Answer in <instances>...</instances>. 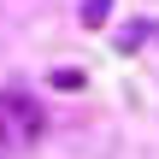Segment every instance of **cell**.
<instances>
[{
  "mask_svg": "<svg viewBox=\"0 0 159 159\" xmlns=\"http://www.w3.org/2000/svg\"><path fill=\"white\" fill-rule=\"evenodd\" d=\"M41 106L30 100V94H18V89H6L0 94V153H12V148H30L35 136H41Z\"/></svg>",
  "mask_w": 159,
  "mask_h": 159,
  "instance_id": "1",
  "label": "cell"
},
{
  "mask_svg": "<svg viewBox=\"0 0 159 159\" xmlns=\"http://www.w3.org/2000/svg\"><path fill=\"white\" fill-rule=\"evenodd\" d=\"M106 18H112V0H83V24L89 30H100Z\"/></svg>",
  "mask_w": 159,
  "mask_h": 159,
  "instance_id": "2",
  "label": "cell"
},
{
  "mask_svg": "<svg viewBox=\"0 0 159 159\" xmlns=\"http://www.w3.org/2000/svg\"><path fill=\"white\" fill-rule=\"evenodd\" d=\"M47 83H53V89H83V71H53Z\"/></svg>",
  "mask_w": 159,
  "mask_h": 159,
  "instance_id": "3",
  "label": "cell"
}]
</instances>
